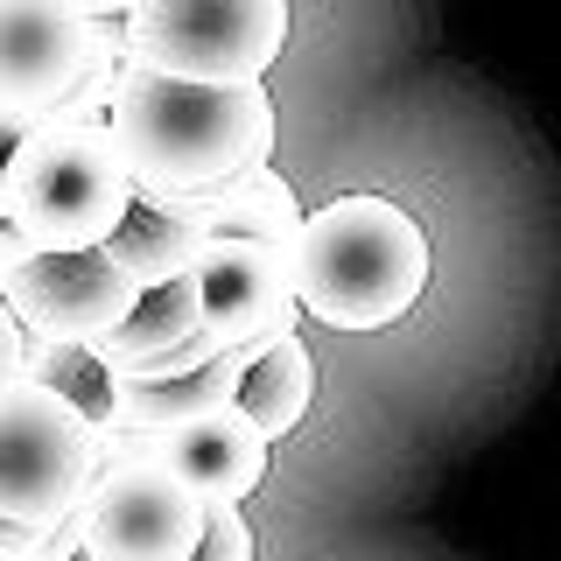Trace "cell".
Listing matches in <instances>:
<instances>
[{
	"label": "cell",
	"instance_id": "1",
	"mask_svg": "<svg viewBox=\"0 0 561 561\" xmlns=\"http://www.w3.org/2000/svg\"><path fill=\"white\" fill-rule=\"evenodd\" d=\"M105 134L134 183L204 197L274 162V99L267 84H183L134 64Z\"/></svg>",
	"mask_w": 561,
	"mask_h": 561
},
{
	"label": "cell",
	"instance_id": "12",
	"mask_svg": "<svg viewBox=\"0 0 561 561\" xmlns=\"http://www.w3.org/2000/svg\"><path fill=\"white\" fill-rule=\"evenodd\" d=\"M309 393H316V358H309V344L288 330V337H274L253 365H245V379H239V393H232V414L274 449L280 435L302 428Z\"/></svg>",
	"mask_w": 561,
	"mask_h": 561
},
{
	"label": "cell",
	"instance_id": "8",
	"mask_svg": "<svg viewBox=\"0 0 561 561\" xmlns=\"http://www.w3.org/2000/svg\"><path fill=\"white\" fill-rule=\"evenodd\" d=\"M197 309H204V337L218 344H260V337H288L295 330V260L274 245H245V239H204L197 267Z\"/></svg>",
	"mask_w": 561,
	"mask_h": 561
},
{
	"label": "cell",
	"instance_id": "20",
	"mask_svg": "<svg viewBox=\"0 0 561 561\" xmlns=\"http://www.w3.org/2000/svg\"><path fill=\"white\" fill-rule=\"evenodd\" d=\"M70 561H92V554H84V548H78V554H70Z\"/></svg>",
	"mask_w": 561,
	"mask_h": 561
},
{
	"label": "cell",
	"instance_id": "15",
	"mask_svg": "<svg viewBox=\"0 0 561 561\" xmlns=\"http://www.w3.org/2000/svg\"><path fill=\"white\" fill-rule=\"evenodd\" d=\"M22 379L57 393L64 408H78L84 421H113V379L105 365L92 358V344H70V337H28V358H22Z\"/></svg>",
	"mask_w": 561,
	"mask_h": 561
},
{
	"label": "cell",
	"instance_id": "14",
	"mask_svg": "<svg viewBox=\"0 0 561 561\" xmlns=\"http://www.w3.org/2000/svg\"><path fill=\"white\" fill-rule=\"evenodd\" d=\"M127 70H134L127 14H119V22H84L78 78H70V92H64L57 105L28 113V127H105V113H113V99H119V84H127Z\"/></svg>",
	"mask_w": 561,
	"mask_h": 561
},
{
	"label": "cell",
	"instance_id": "10",
	"mask_svg": "<svg viewBox=\"0 0 561 561\" xmlns=\"http://www.w3.org/2000/svg\"><path fill=\"white\" fill-rule=\"evenodd\" d=\"M84 14L70 0H0V113H43L70 92Z\"/></svg>",
	"mask_w": 561,
	"mask_h": 561
},
{
	"label": "cell",
	"instance_id": "5",
	"mask_svg": "<svg viewBox=\"0 0 561 561\" xmlns=\"http://www.w3.org/2000/svg\"><path fill=\"white\" fill-rule=\"evenodd\" d=\"M92 484V421L57 393L14 379L0 386V519L57 526Z\"/></svg>",
	"mask_w": 561,
	"mask_h": 561
},
{
	"label": "cell",
	"instance_id": "7",
	"mask_svg": "<svg viewBox=\"0 0 561 561\" xmlns=\"http://www.w3.org/2000/svg\"><path fill=\"white\" fill-rule=\"evenodd\" d=\"M134 280L99 253H28L14 274H0V302L22 323V337H70L92 344L113 323H127L134 309Z\"/></svg>",
	"mask_w": 561,
	"mask_h": 561
},
{
	"label": "cell",
	"instance_id": "4",
	"mask_svg": "<svg viewBox=\"0 0 561 561\" xmlns=\"http://www.w3.org/2000/svg\"><path fill=\"white\" fill-rule=\"evenodd\" d=\"M127 43L140 70L183 84H267L288 49V0H134Z\"/></svg>",
	"mask_w": 561,
	"mask_h": 561
},
{
	"label": "cell",
	"instance_id": "18",
	"mask_svg": "<svg viewBox=\"0 0 561 561\" xmlns=\"http://www.w3.org/2000/svg\"><path fill=\"white\" fill-rule=\"evenodd\" d=\"M43 534H49V526H43ZM43 534H35V526L0 519V554H14V561H43Z\"/></svg>",
	"mask_w": 561,
	"mask_h": 561
},
{
	"label": "cell",
	"instance_id": "2",
	"mask_svg": "<svg viewBox=\"0 0 561 561\" xmlns=\"http://www.w3.org/2000/svg\"><path fill=\"white\" fill-rule=\"evenodd\" d=\"M428 288V232L393 197H337L302 210L295 309L330 330H386Z\"/></svg>",
	"mask_w": 561,
	"mask_h": 561
},
{
	"label": "cell",
	"instance_id": "16",
	"mask_svg": "<svg viewBox=\"0 0 561 561\" xmlns=\"http://www.w3.org/2000/svg\"><path fill=\"white\" fill-rule=\"evenodd\" d=\"M190 561H253V526H245L239 505H204V534Z\"/></svg>",
	"mask_w": 561,
	"mask_h": 561
},
{
	"label": "cell",
	"instance_id": "3",
	"mask_svg": "<svg viewBox=\"0 0 561 561\" xmlns=\"http://www.w3.org/2000/svg\"><path fill=\"white\" fill-rule=\"evenodd\" d=\"M28 253H92L134 204V175L105 127H28L0 175Z\"/></svg>",
	"mask_w": 561,
	"mask_h": 561
},
{
	"label": "cell",
	"instance_id": "13",
	"mask_svg": "<svg viewBox=\"0 0 561 561\" xmlns=\"http://www.w3.org/2000/svg\"><path fill=\"white\" fill-rule=\"evenodd\" d=\"M105 260H113L119 274L134 280V288H162V280H183L190 267H197V253H204V232L197 225H183V218H169V210H154V204H127V218L105 232L99 245Z\"/></svg>",
	"mask_w": 561,
	"mask_h": 561
},
{
	"label": "cell",
	"instance_id": "21",
	"mask_svg": "<svg viewBox=\"0 0 561 561\" xmlns=\"http://www.w3.org/2000/svg\"><path fill=\"white\" fill-rule=\"evenodd\" d=\"M0 561H14V554H0Z\"/></svg>",
	"mask_w": 561,
	"mask_h": 561
},
{
	"label": "cell",
	"instance_id": "9",
	"mask_svg": "<svg viewBox=\"0 0 561 561\" xmlns=\"http://www.w3.org/2000/svg\"><path fill=\"white\" fill-rule=\"evenodd\" d=\"M218 337H204V309H197V280H162L140 288L127 323H113L105 337H92V358L105 365V379H175L218 358Z\"/></svg>",
	"mask_w": 561,
	"mask_h": 561
},
{
	"label": "cell",
	"instance_id": "11",
	"mask_svg": "<svg viewBox=\"0 0 561 561\" xmlns=\"http://www.w3.org/2000/svg\"><path fill=\"white\" fill-rule=\"evenodd\" d=\"M154 463H162L197 505H245L253 484L267 478V443H260L232 408H218V414H197V421H183V428L154 435Z\"/></svg>",
	"mask_w": 561,
	"mask_h": 561
},
{
	"label": "cell",
	"instance_id": "19",
	"mask_svg": "<svg viewBox=\"0 0 561 561\" xmlns=\"http://www.w3.org/2000/svg\"><path fill=\"white\" fill-rule=\"evenodd\" d=\"M70 8H78L84 22H119V14H127L134 0H70Z\"/></svg>",
	"mask_w": 561,
	"mask_h": 561
},
{
	"label": "cell",
	"instance_id": "6",
	"mask_svg": "<svg viewBox=\"0 0 561 561\" xmlns=\"http://www.w3.org/2000/svg\"><path fill=\"white\" fill-rule=\"evenodd\" d=\"M78 526L92 561H190L204 534V505L148 456V463L92 470L78 499Z\"/></svg>",
	"mask_w": 561,
	"mask_h": 561
},
{
	"label": "cell",
	"instance_id": "17",
	"mask_svg": "<svg viewBox=\"0 0 561 561\" xmlns=\"http://www.w3.org/2000/svg\"><path fill=\"white\" fill-rule=\"evenodd\" d=\"M22 358H28V337H22V323L8 316V302H0V386L22 379Z\"/></svg>",
	"mask_w": 561,
	"mask_h": 561
}]
</instances>
